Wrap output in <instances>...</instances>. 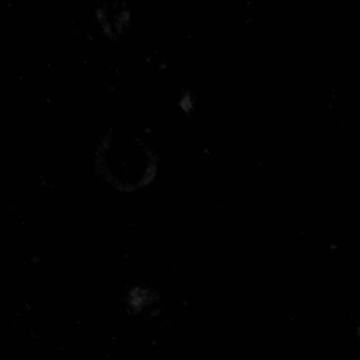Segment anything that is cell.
<instances>
[{
	"mask_svg": "<svg viewBox=\"0 0 360 360\" xmlns=\"http://www.w3.org/2000/svg\"><path fill=\"white\" fill-rule=\"evenodd\" d=\"M96 163L108 183L124 191L146 185L156 169L153 152L141 140L131 136L107 139L98 151Z\"/></svg>",
	"mask_w": 360,
	"mask_h": 360,
	"instance_id": "6da1fadb",
	"label": "cell"
}]
</instances>
